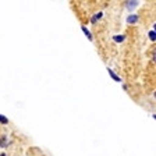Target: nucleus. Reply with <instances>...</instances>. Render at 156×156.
I'll list each match as a JSON object with an SVG mask.
<instances>
[{"label": "nucleus", "instance_id": "obj_1", "mask_svg": "<svg viewBox=\"0 0 156 156\" xmlns=\"http://www.w3.org/2000/svg\"><path fill=\"white\" fill-rule=\"evenodd\" d=\"M107 73H109V75H110L112 78H113V81H116V82H121V78L119 77V75L116 74V73L112 70V68H107Z\"/></svg>", "mask_w": 156, "mask_h": 156}, {"label": "nucleus", "instance_id": "obj_2", "mask_svg": "<svg viewBox=\"0 0 156 156\" xmlns=\"http://www.w3.org/2000/svg\"><path fill=\"white\" fill-rule=\"evenodd\" d=\"M138 21V16L136 14H131V16L127 17V23L128 24H135Z\"/></svg>", "mask_w": 156, "mask_h": 156}, {"label": "nucleus", "instance_id": "obj_3", "mask_svg": "<svg viewBox=\"0 0 156 156\" xmlns=\"http://www.w3.org/2000/svg\"><path fill=\"white\" fill-rule=\"evenodd\" d=\"M81 31L85 34V36H87V38L89 39V41H92V39H94V36H92V34L89 32V29H88L87 27H84V25H82V27H81Z\"/></svg>", "mask_w": 156, "mask_h": 156}, {"label": "nucleus", "instance_id": "obj_4", "mask_svg": "<svg viewBox=\"0 0 156 156\" xmlns=\"http://www.w3.org/2000/svg\"><path fill=\"white\" fill-rule=\"evenodd\" d=\"M138 3H140V2H127L126 6H127V9H128V10H133L134 7L138 6Z\"/></svg>", "mask_w": 156, "mask_h": 156}, {"label": "nucleus", "instance_id": "obj_5", "mask_svg": "<svg viewBox=\"0 0 156 156\" xmlns=\"http://www.w3.org/2000/svg\"><path fill=\"white\" fill-rule=\"evenodd\" d=\"M102 16H103V13H98V14H95V16L91 18V23H92V24H95V23L98 21V20H101V18H102Z\"/></svg>", "mask_w": 156, "mask_h": 156}, {"label": "nucleus", "instance_id": "obj_6", "mask_svg": "<svg viewBox=\"0 0 156 156\" xmlns=\"http://www.w3.org/2000/svg\"><path fill=\"white\" fill-rule=\"evenodd\" d=\"M0 146H2V148H6L7 146V138L6 136H2V138H0Z\"/></svg>", "mask_w": 156, "mask_h": 156}, {"label": "nucleus", "instance_id": "obj_7", "mask_svg": "<svg viewBox=\"0 0 156 156\" xmlns=\"http://www.w3.org/2000/svg\"><path fill=\"white\" fill-rule=\"evenodd\" d=\"M113 39L116 41V42H123V41H124V35H114Z\"/></svg>", "mask_w": 156, "mask_h": 156}, {"label": "nucleus", "instance_id": "obj_8", "mask_svg": "<svg viewBox=\"0 0 156 156\" xmlns=\"http://www.w3.org/2000/svg\"><path fill=\"white\" fill-rule=\"evenodd\" d=\"M0 123H2V124H7V123H9V119H7V117H4L3 114H0Z\"/></svg>", "mask_w": 156, "mask_h": 156}, {"label": "nucleus", "instance_id": "obj_9", "mask_svg": "<svg viewBox=\"0 0 156 156\" xmlns=\"http://www.w3.org/2000/svg\"><path fill=\"white\" fill-rule=\"evenodd\" d=\"M149 39H151V41H155V39H156V32H155V29L149 32Z\"/></svg>", "mask_w": 156, "mask_h": 156}]
</instances>
